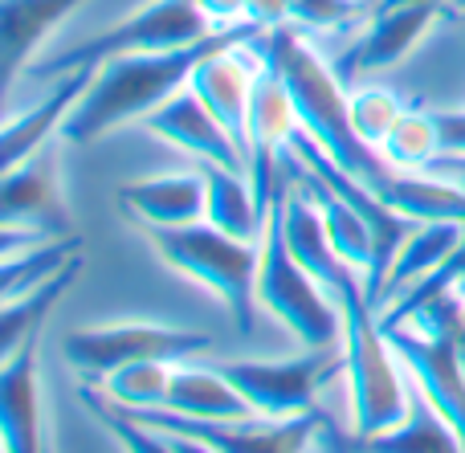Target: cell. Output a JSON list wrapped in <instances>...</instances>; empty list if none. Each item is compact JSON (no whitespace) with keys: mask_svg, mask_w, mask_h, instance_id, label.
<instances>
[{"mask_svg":"<svg viewBox=\"0 0 465 453\" xmlns=\"http://www.w3.org/2000/svg\"><path fill=\"white\" fill-rule=\"evenodd\" d=\"M257 25H232V29H217L213 37L193 41L180 49H155V54H119L98 62L94 82L86 86V94L78 98V106L70 111L62 127L65 143H94L106 131L123 127V123H143L160 103H168L176 90H184L193 82L196 65L209 54L237 41L257 37Z\"/></svg>","mask_w":465,"mask_h":453,"instance_id":"1","label":"cell"},{"mask_svg":"<svg viewBox=\"0 0 465 453\" xmlns=\"http://www.w3.org/2000/svg\"><path fill=\"white\" fill-rule=\"evenodd\" d=\"M262 49L273 65L282 70L290 86V98H294V114L298 127L347 172L360 184H368L371 192L380 196V188L392 180V163L368 147L351 127V94L339 82V70L302 37L298 25H278V29H265Z\"/></svg>","mask_w":465,"mask_h":453,"instance_id":"2","label":"cell"},{"mask_svg":"<svg viewBox=\"0 0 465 453\" xmlns=\"http://www.w3.org/2000/svg\"><path fill=\"white\" fill-rule=\"evenodd\" d=\"M335 302L343 310V376L351 389V429L355 438H376L409 417L412 392L404 384L409 372L380 331L363 278L347 282Z\"/></svg>","mask_w":465,"mask_h":453,"instance_id":"3","label":"cell"},{"mask_svg":"<svg viewBox=\"0 0 465 453\" xmlns=\"http://www.w3.org/2000/svg\"><path fill=\"white\" fill-rule=\"evenodd\" d=\"M152 250L180 270L184 278L201 282L229 307L237 319V331L249 335L257 319V266H262V241H241V237L221 233L209 221L180 229H143Z\"/></svg>","mask_w":465,"mask_h":453,"instance_id":"4","label":"cell"},{"mask_svg":"<svg viewBox=\"0 0 465 453\" xmlns=\"http://www.w3.org/2000/svg\"><path fill=\"white\" fill-rule=\"evenodd\" d=\"M257 307L273 315L302 348H339L343 343V310L335 294L290 253L282 233L278 188H273L270 225L262 237V266H257Z\"/></svg>","mask_w":465,"mask_h":453,"instance_id":"5","label":"cell"},{"mask_svg":"<svg viewBox=\"0 0 465 453\" xmlns=\"http://www.w3.org/2000/svg\"><path fill=\"white\" fill-rule=\"evenodd\" d=\"M213 21L201 13L196 0H147L143 8H135L131 16H123L119 25H111L106 33L82 41L74 49H57L49 57H33L25 65L29 78L41 82H57L70 70H82V65H98L106 57L119 54H155V49H180L193 45V41L213 37Z\"/></svg>","mask_w":465,"mask_h":453,"instance_id":"6","label":"cell"},{"mask_svg":"<svg viewBox=\"0 0 465 453\" xmlns=\"http://www.w3.org/2000/svg\"><path fill=\"white\" fill-rule=\"evenodd\" d=\"M213 335L184 331V327H160V323H98L78 327L62 340V356L78 368L86 380L103 384L114 368L143 364V359H163V364H188V359L213 351Z\"/></svg>","mask_w":465,"mask_h":453,"instance_id":"7","label":"cell"},{"mask_svg":"<svg viewBox=\"0 0 465 453\" xmlns=\"http://www.w3.org/2000/svg\"><path fill=\"white\" fill-rule=\"evenodd\" d=\"M217 368L237 384V392L253 405L262 421H290L302 413H319L314 397L331 376L343 372V343L306 348L294 359H229Z\"/></svg>","mask_w":465,"mask_h":453,"instance_id":"8","label":"cell"},{"mask_svg":"<svg viewBox=\"0 0 465 453\" xmlns=\"http://www.w3.org/2000/svg\"><path fill=\"white\" fill-rule=\"evenodd\" d=\"M135 421L152 425L160 433H184L217 453H311L322 429L331 421L322 413H302L290 421H193V417L168 413V409H152V413H131Z\"/></svg>","mask_w":465,"mask_h":453,"instance_id":"9","label":"cell"},{"mask_svg":"<svg viewBox=\"0 0 465 453\" xmlns=\"http://www.w3.org/2000/svg\"><path fill=\"white\" fill-rule=\"evenodd\" d=\"M380 331L392 343L409 380L425 392V400L450 421L465 446V359L453 335H429L409 323H380Z\"/></svg>","mask_w":465,"mask_h":453,"instance_id":"10","label":"cell"},{"mask_svg":"<svg viewBox=\"0 0 465 453\" xmlns=\"http://www.w3.org/2000/svg\"><path fill=\"white\" fill-rule=\"evenodd\" d=\"M143 127L152 131L155 139H163V143L180 147L184 155H193L196 163H221V168H232V172H253V163L241 152V143L225 131V123L196 98L193 86L176 90L168 103L155 106L143 119Z\"/></svg>","mask_w":465,"mask_h":453,"instance_id":"11","label":"cell"},{"mask_svg":"<svg viewBox=\"0 0 465 453\" xmlns=\"http://www.w3.org/2000/svg\"><path fill=\"white\" fill-rule=\"evenodd\" d=\"M445 0H429V5H404V8H384L371 13L368 29L347 45V54L335 62L339 74H355V70H388V65L404 62L412 49L425 41V33L441 21Z\"/></svg>","mask_w":465,"mask_h":453,"instance_id":"12","label":"cell"},{"mask_svg":"<svg viewBox=\"0 0 465 453\" xmlns=\"http://www.w3.org/2000/svg\"><path fill=\"white\" fill-rule=\"evenodd\" d=\"M94 70L98 65H82V70H70L65 78L49 82L45 98H41L37 106H25V111H13L5 119V135H0V168L13 172L21 168L25 160H33V155L45 147V139L62 135L65 119H70V111L78 106V98L86 94V86L94 82Z\"/></svg>","mask_w":465,"mask_h":453,"instance_id":"13","label":"cell"},{"mask_svg":"<svg viewBox=\"0 0 465 453\" xmlns=\"http://www.w3.org/2000/svg\"><path fill=\"white\" fill-rule=\"evenodd\" d=\"M0 225L16 233L41 237H70L62 192H57L54 163L33 155L21 168L5 172V192H0Z\"/></svg>","mask_w":465,"mask_h":453,"instance_id":"14","label":"cell"},{"mask_svg":"<svg viewBox=\"0 0 465 453\" xmlns=\"http://www.w3.org/2000/svg\"><path fill=\"white\" fill-rule=\"evenodd\" d=\"M119 212L143 229H180L204 221V176L193 172H168V176L131 180L114 192Z\"/></svg>","mask_w":465,"mask_h":453,"instance_id":"15","label":"cell"},{"mask_svg":"<svg viewBox=\"0 0 465 453\" xmlns=\"http://www.w3.org/2000/svg\"><path fill=\"white\" fill-rule=\"evenodd\" d=\"M196 168L204 176V221L241 241H262L273 196H262L253 172H232L221 163H196Z\"/></svg>","mask_w":465,"mask_h":453,"instance_id":"16","label":"cell"},{"mask_svg":"<svg viewBox=\"0 0 465 453\" xmlns=\"http://www.w3.org/2000/svg\"><path fill=\"white\" fill-rule=\"evenodd\" d=\"M0 446L5 453H45L41 433V380L33 343L0 364Z\"/></svg>","mask_w":465,"mask_h":453,"instance_id":"17","label":"cell"},{"mask_svg":"<svg viewBox=\"0 0 465 453\" xmlns=\"http://www.w3.org/2000/svg\"><path fill=\"white\" fill-rule=\"evenodd\" d=\"M168 413L193 417V421H257L253 405L237 392L221 368L204 364H176L172 368V389H168Z\"/></svg>","mask_w":465,"mask_h":453,"instance_id":"18","label":"cell"},{"mask_svg":"<svg viewBox=\"0 0 465 453\" xmlns=\"http://www.w3.org/2000/svg\"><path fill=\"white\" fill-rule=\"evenodd\" d=\"M86 0H0V49H5V78L13 86L33 62L37 45L74 16Z\"/></svg>","mask_w":465,"mask_h":453,"instance_id":"19","label":"cell"},{"mask_svg":"<svg viewBox=\"0 0 465 453\" xmlns=\"http://www.w3.org/2000/svg\"><path fill=\"white\" fill-rule=\"evenodd\" d=\"M380 201L392 212H401L412 225H425V221H458L465 225V184L441 172H392L384 188H380Z\"/></svg>","mask_w":465,"mask_h":453,"instance_id":"20","label":"cell"},{"mask_svg":"<svg viewBox=\"0 0 465 453\" xmlns=\"http://www.w3.org/2000/svg\"><path fill=\"white\" fill-rule=\"evenodd\" d=\"M458 241H461L458 221H425V225L412 229V233L404 237L401 253H396L392 270H388V282H384V294H380L376 310H384L388 302H396L401 294H409L417 282H425L429 274H437Z\"/></svg>","mask_w":465,"mask_h":453,"instance_id":"21","label":"cell"},{"mask_svg":"<svg viewBox=\"0 0 465 453\" xmlns=\"http://www.w3.org/2000/svg\"><path fill=\"white\" fill-rule=\"evenodd\" d=\"M290 155H294V152H290ZM294 168L302 172L306 180H311L314 196H319L322 221H327V233H331V245H335V253H339V258H343L351 270H360V274H363V286H368L371 270H376V229H371V221L363 217V212L355 209V204L347 201L343 192H335L327 180H319L314 172H306L302 163H298V155H294Z\"/></svg>","mask_w":465,"mask_h":453,"instance_id":"22","label":"cell"},{"mask_svg":"<svg viewBox=\"0 0 465 453\" xmlns=\"http://www.w3.org/2000/svg\"><path fill=\"white\" fill-rule=\"evenodd\" d=\"M257 45H262V41H257ZM294 131H298V114H294L290 86L278 65L265 57L262 78H257V90H253V103H249V160H257V155H278L282 147L290 143Z\"/></svg>","mask_w":465,"mask_h":453,"instance_id":"23","label":"cell"},{"mask_svg":"<svg viewBox=\"0 0 465 453\" xmlns=\"http://www.w3.org/2000/svg\"><path fill=\"white\" fill-rule=\"evenodd\" d=\"M355 453H465L458 441V433L450 429L441 413L425 400V392H412L409 417L392 429L376 433V438H355L351 441Z\"/></svg>","mask_w":465,"mask_h":453,"instance_id":"24","label":"cell"},{"mask_svg":"<svg viewBox=\"0 0 465 453\" xmlns=\"http://www.w3.org/2000/svg\"><path fill=\"white\" fill-rule=\"evenodd\" d=\"M78 270H82V253L54 278V282H45V286H37V291L21 294V299L5 302V319H0V364H8L16 351H25L33 340H37V331L49 319L54 302L78 282Z\"/></svg>","mask_w":465,"mask_h":453,"instance_id":"25","label":"cell"},{"mask_svg":"<svg viewBox=\"0 0 465 453\" xmlns=\"http://www.w3.org/2000/svg\"><path fill=\"white\" fill-rule=\"evenodd\" d=\"M82 253V237H49V241H37L21 253H8L0 258V302H13L21 294L37 291V286L54 282L65 266Z\"/></svg>","mask_w":465,"mask_h":453,"instance_id":"26","label":"cell"},{"mask_svg":"<svg viewBox=\"0 0 465 453\" xmlns=\"http://www.w3.org/2000/svg\"><path fill=\"white\" fill-rule=\"evenodd\" d=\"M380 155H384L392 168H401V172H429L437 155H445L437 111L409 106V111H404V119L392 127L388 143L380 147Z\"/></svg>","mask_w":465,"mask_h":453,"instance_id":"27","label":"cell"},{"mask_svg":"<svg viewBox=\"0 0 465 453\" xmlns=\"http://www.w3.org/2000/svg\"><path fill=\"white\" fill-rule=\"evenodd\" d=\"M172 368L163 359H143V364H127L114 368L98 389L111 405H119L123 413H152V409L168 405V389H172Z\"/></svg>","mask_w":465,"mask_h":453,"instance_id":"28","label":"cell"},{"mask_svg":"<svg viewBox=\"0 0 465 453\" xmlns=\"http://www.w3.org/2000/svg\"><path fill=\"white\" fill-rule=\"evenodd\" d=\"M82 405H86V413L94 417V421L103 425V429L111 433L114 441H119L123 453H176V446H172V441L163 438L160 429L135 421V417L123 413L119 405H111L106 397H98L94 389H82Z\"/></svg>","mask_w":465,"mask_h":453,"instance_id":"29","label":"cell"},{"mask_svg":"<svg viewBox=\"0 0 465 453\" xmlns=\"http://www.w3.org/2000/svg\"><path fill=\"white\" fill-rule=\"evenodd\" d=\"M404 111H409V103L388 86L351 90V127H355V135L368 147H376V152L388 143V135H392V127L404 119Z\"/></svg>","mask_w":465,"mask_h":453,"instance_id":"30","label":"cell"},{"mask_svg":"<svg viewBox=\"0 0 465 453\" xmlns=\"http://www.w3.org/2000/svg\"><path fill=\"white\" fill-rule=\"evenodd\" d=\"M290 13H294V0H249L245 5V21L257 25V29L290 25Z\"/></svg>","mask_w":465,"mask_h":453,"instance_id":"31","label":"cell"},{"mask_svg":"<svg viewBox=\"0 0 465 453\" xmlns=\"http://www.w3.org/2000/svg\"><path fill=\"white\" fill-rule=\"evenodd\" d=\"M201 13L213 21V29H232V25H245V5L249 0H196Z\"/></svg>","mask_w":465,"mask_h":453,"instance_id":"32","label":"cell"},{"mask_svg":"<svg viewBox=\"0 0 465 453\" xmlns=\"http://www.w3.org/2000/svg\"><path fill=\"white\" fill-rule=\"evenodd\" d=\"M437 123H441L445 155H465V106H458V111H437Z\"/></svg>","mask_w":465,"mask_h":453,"instance_id":"33","label":"cell"},{"mask_svg":"<svg viewBox=\"0 0 465 453\" xmlns=\"http://www.w3.org/2000/svg\"><path fill=\"white\" fill-rule=\"evenodd\" d=\"M429 172H441V176H453L465 184V155H437Z\"/></svg>","mask_w":465,"mask_h":453,"instance_id":"34","label":"cell"},{"mask_svg":"<svg viewBox=\"0 0 465 453\" xmlns=\"http://www.w3.org/2000/svg\"><path fill=\"white\" fill-rule=\"evenodd\" d=\"M404 5H429V0H376L371 13H384V8H404Z\"/></svg>","mask_w":465,"mask_h":453,"instance_id":"35","label":"cell"},{"mask_svg":"<svg viewBox=\"0 0 465 453\" xmlns=\"http://www.w3.org/2000/svg\"><path fill=\"white\" fill-rule=\"evenodd\" d=\"M450 5V13H458V16H465V0H445Z\"/></svg>","mask_w":465,"mask_h":453,"instance_id":"36","label":"cell"},{"mask_svg":"<svg viewBox=\"0 0 465 453\" xmlns=\"http://www.w3.org/2000/svg\"><path fill=\"white\" fill-rule=\"evenodd\" d=\"M458 299H461V315H465V282L458 286Z\"/></svg>","mask_w":465,"mask_h":453,"instance_id":"37","label":"cell"},{"mask_svg":"<svg viewBox=\"0 0 465 453\" xmlns=\"http://www.w3.org/2000/svg\"><path fill=\"white\" fill-rule=\"evenodd\" d=\"M45 453H54V449H49V446H45Z\"/></svg>","mask_w":465,"mask_h":453,"instance_id":"38","label":"cell"},{"mask_svg":"<svg viewBox=\"0 0 465 453\" xmlns=\"http://www.w3.org/2000/svg\"><path fill=\"white\" fill-rule=\"evenodd\" d=\"M351 453H355V449H351Z\"/></svg>","mask_w":465,"mask_h":453,"instance_id":"39","label":"cell"}]
</instances>
